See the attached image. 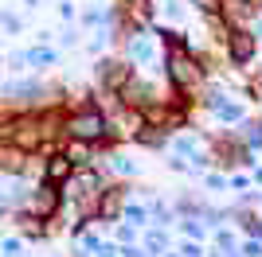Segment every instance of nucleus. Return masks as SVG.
<instances>
[{
    "label": "nucleus",
    "mask_w": 262,
    "mask_h": 257,
    "mask_svg": "<svg viewBox=\"0 0 262 257\" xmlns=\"http://www.w3.org/2000/svg\"><path fill=\"white\" fill-rule=\"evenodd\" d=\"M168 74H172V86H176V90H192V86L204 78V70L196 66V59H188V55L172 51V55H168Z\"/></svg>",
    "instance_id": "nucleus-2"
},
{
    "label": "nucleus",
    "mask_w": 262,
    "mask_h": 257,
    "mask_svg": "<svg viewBox=\"0 0 262 257\" xmlns=\"http://www.w3.org/2000/svg\"><path fill=\"white\" fill-rule=\"evenodd\" d=\"M118 203H121L118 195H106V199H102V214H106V218H110V214H118Z\"/></svg>",
    "instance_id": "nucleus-9"
},
{
    "label": "nucleus",
    "mask_w": 262,
    "mask_h": 257,
    "mask_svg": "<svg viewBox=\"0 0 262 257\" xmlns=\"http://www.w3.org/2000/svg\"><path fill=\"white\" fill-rule=\"evenodd\" d=\"M102 82L114 86V90H125V82H129V66H125V63H106V66H102Z\"/></svg>",
    "instance_id": "nucleus-6"
},
{
    "label": "nucleus",
    "mask_w": 262,
    "mask_h": 257,
    "mask_svg": "<svg viewBox=\"0 0 262 257\" xmlns=\"http://www.w3.org/2000/svg\"><path fill=\"white\" fill-rule=\"evenodd\" d=\"M71 175H75V160H71L67 152H55L51 160H47V168H43V179L59 187V183H67Z\"/></svg>",
    "instance_id": "nucleus-3"
},
{
    "label": "nucleus",
    "mask_w": 262,
    "mask_h": 257,
    "mask_svg": "<svg viewBox=\"0 0 262 257\" xmlns=\"http://www.w3.org/2000/svg\"><path fill=\"white\" fill-rule=\"evenodd\" d=\"M219 12L227 16V23L231 28H239V23H247L251 20V0H219Z\"/></svg>",
    "instance_id": "nucleus-5"
},
{
    "label": "nucleus",
    "mask_w": 262,
    "mask_h": 257,
    "mask_svg": "<svg viewBox=\"0 0 262 257\" xmlns=\"http://www.w3.org/2000/svg\"><path fill=\"white\" fill-rule=\"evenodd\" d=\"M55 207H59V195H55V183L39 187V195L32 199V211H35V214H51Z\"/></svg>",
    "instance_id": "nucleus-7"
},
{
    "label": "nucleus",
    "mask_w": 262,
    "mask_h": 257,
    "mask_svg": "<svg viewBox=\"0 0 262 257\" xmlns=\"http://www.w3.org/2000/svg\"><path fill=\"white\" fill-rule=\"evenodd\" d=\"M110 133L106 117H102L98 109H82V113H75V117L67 121V137L71 140H86V144H94V140H102Z\"/></svg>",
    "instance_id": "nucleus-1"
},
{
    "label": "nucleus",
    "mask_w": 262,
    "mask_h": 257,
    "mask_svg": "<svg viewBox=\"0 0 262 257\" xmlns=\"http://www.w3.org/2000/svg\"><path fill=\"white\" fill-rule=\"evenodd\" d=\"M67 156H71V160H75V168H78V164H90L86 140H75V144H71V148H67Z\"/></svg>",
    "instance_id": "nucleus-8"
},
{
    "label": "nucleus",
    "mask_w": 262,
    "mask_h": 257,
    "mask_svg": "<svg viewBox=\"0 0 262 257\" xmlns=\"http://www.w3.org/2000/svg\"><path fill=\"white\" fill-rule=\"evenodd\" d=\"M227 51H231V59H235V63H251V59H254V39H251V32H243V28H231Z\"/></svg>",
    "instance_id": "nucleus-4"
}]
</instances>
